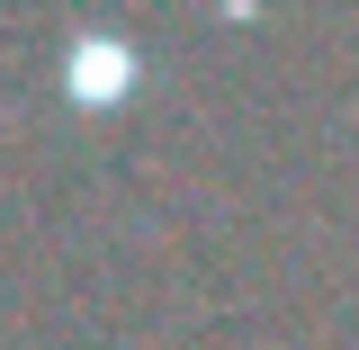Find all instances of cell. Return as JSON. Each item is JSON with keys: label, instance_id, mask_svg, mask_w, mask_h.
Listing matches in <instances>:
<instances>
[{"label": "cell", "instance_id": "cell-1", "mask_svg": "<svg viewBox=\"0 0 359 350\" xmlns=\"http://www.w3.org/2000/svg\"><path fill=\"white\" fill-rule=\"evenodd\" d=\"M117 90H135V45H90L72 72V99H117Z\"/></svg>", "mask_w": 359, "mask_h": 350}]
</instances>
